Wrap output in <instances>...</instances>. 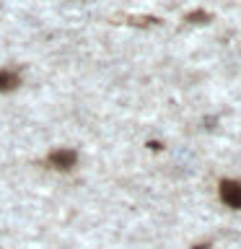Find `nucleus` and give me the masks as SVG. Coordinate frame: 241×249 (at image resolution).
Returning a JSON list of instances; mask_svg holds the SVG:
<instances>
[{
    "instance_id": "1",
    "label": "nucleus",
    "mask_w": 241,
    "mask_h": 249,
    "mask_svg": "<svg viewBox=\"0 0 241 249\" xmlns=\"http://www.w3.org/2000/svg\"><path fill=\"white\" fill-rule=\"evenodd\" d=\"M221 200L225 202V205L241 210V184L239 182H231V179L221 182Z\"/></svg>"
},
{
    "instance_id": "2",
    "label": "nucleus",
    "mask_w": 241,
    "mask_h": 249,
    "mask_svg": "<svg viewBox=\"0 0 241 249\" xmlns=\"http://www.w3.org/2000/svg\"><path fill=\"white\" fill-rule=\"evenodd\" d=\"M75 159H78V156L73 151H54V153H50V159H47V161H50L52 166H57V169H70L75 163Z\"/></svg>"
},
{
    "instance_id": "3",
    "label": "nucleus",
    "mask_w": 241,
    "mask_h": 249,
    "mask_svg": "<svg viewBox=\"0 0 241 249\" xmlns=\"http://www.w3.org/2000/svg\"><path fill=\"white\" fill-rule=\"evenodd\" d=\"M18 86V75L8 73V70H0V91H13Z\"/></svg>"
},
{
    "instance_id": "4",
    "label": "nucleus",
    "mask_w": 241,
    "mask_h": 249,
    "mask_svg": "<svg viewBox=\"0 0 241 249\" xmlns=\"http://www.w3.org/2000/svg\"><path fill=\"white\" fill-rule=\"evenodd\" d=\"M207 18H210V16H207V13H202V11L187 16V21H192V23H202V21H207Z\"/></svg>"
}]
</instances>
